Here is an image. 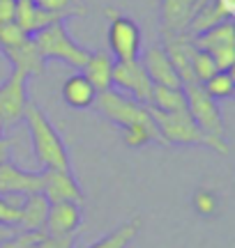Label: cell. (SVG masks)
<instances>
[{
  "instance_id": "cell-1",
  "label": "cell",
  "mask_w": 235,
  "mask_h": 248,
  "mask_svg": "<svg viewBox=\"0 0 235 248\" xmlns=\"http://www.w3.org/2000/svg\"><path fill=\"white\" fill-rule=\"evenodd\" d=\"M92 108L101 117H106L109 122H113L116 126L122 129V140H125L127 147L136 150V147H143V145H150V142L164 145L162 133L157 129L148 106L125 97L116 88L106 90V92H97Z\"/></svg>"
},
{
  "instance_id": "cell-2",
  "label": "cell",
  "mask_w": 235,
  "mask_h": 248,
  "mask_svg": "<svg viewBox=\"0 0 235 248\" xmlns=\"http://www.w3.org/2000/svg\"><path fill=\"white\" fill-rule=\"evenodd\" d=\"M23 122L30 133V142L35 150L37 161L44 168H55V170H69V152L65 145L63 136L58 133L49 115L39 108L37 101H28L26 113H23Z\"/></svg>"
},
{
  "instance_id": "cell-3",
  "label": "cell",
  "mask_w": 235,
  "mask_h": 248,
  "mask_svg": "<svg viewBox=\"0 0 235 248\" xmlns=\"http://www.w3.org/2000/svg\"><path fill=\"white\" fill-rule=\"evenodd\" d=\"M157 129L162 133L164 145H199V147H210L219 154H228V142L224 138H212L199 129V124L191 120L189 110L180 113H164L157 108L148 106Z\"/></svg>"
},
{
  "instance_id": "cell-4",
  "label": "cell",
  "mask_w": 235,
  "mask_h": 248,
  "mask_svg": "<svg viewBox=\"0 0 235 248\" xmlns=\"http://www.w3.org/2000/svg\"><path fill=\"white\" fill-rule=\"evenodd\" d=\"M37 48L46 62L49 60H60L65 64H69L74 69H81L90 51H85L83 46H79L74 42V37L69 35V30L65 28L63 21L58 23H51L49 28L39 30L37 35H33Z\"/></svg>"
},
{
  "instance_id": "cell-5",
  "label": "cell",
  "mask_w": 235,
  "mask_h": 248,
  "mask_svg": "<svg viewBox=\"0 0 235 248\" xmlns=\"http://www.w3.org/2000/svg\"><path fill=\"white\" fill-rule=\"evenodd\" d=\"M182 90H185V97H187V110H189L191 120L199 124L201 131L212 136V138H224L226 126H224L219 101L210 97L201 83H185Z\"/></svg>"
},
{
  "instance_id": "cell-6",
  "label": "cell",
  "mask_w": 235,
  "mask_h": 248,
  "mask_svg": "<svg viewBox=\"0 0 235 248\" xmlns=\"http://www.w3.org/2000/svg\"><path fill=\"white\" fill-rule=\"evenodd\" d=\"M109 14V51L113 60H138L141 58V30L125 14L106 9Z\"/></svg>"
},
{
  "instance_id": "cell-7",
  "label": "cell",
  "mask_w": 235,
  "mask_h": 248,
  "mask_svg": "<svg viewBox=\"0 0 235 248\" xmlns=\"http://www.w3.org/2000/svg\"><path fill=\"white\" fill-rule=\"evenodd\" d=\"M194 46L201 51H208L212 60L217 62L219 71H231L235 64V26L233 18H228L219 26L210 28L205 32L194 37Z\"/></svg>"
},
{
  "instance_id": "cell-8",
  "label": "cell",
  "mask_w": 235,
  "mask_h": 248,
  "mask_svg": "<svg viewBox=\"0 0 235 248\" xmlns=\"http://www.w3.org/2000/svg\"><path fill=\"white\" fill-rule=\"evenodd\" d=\"M113 88H120L122 92L129 94V99H134L143 106H150L154 85L148 78L141 60H116L113 62Z\"/></svg>"
},
{
  "instance_id": "cell-9",
  "label": "cell",
  "mask_w": 235,
  "mask_h": 248,
  "mask_svg": "<svg viewBox=\"0 0 235 248\" xmlns=\"http://www.w3.org/2000/svg\"><path fill=\"white\" fill-rule=\"evenodd\" d=\"M28 74L18 69H12L7 78L0 83V120L2 124H14L23 120L28 106Z\"/></svg>"
},
{
  "instance_id": "cell-10",
  "label": "cell",
  "mask_w": 235,
  "mask_h": 248,
  "mask_svg": "<svg viewBox=\"0 0 235 248\" xmlns=\"http://www.w3.org/2000/svg\"><path fill=\"white\" fill-rule=\"evenodd\" d=\"M42 172V186L39 193L44 195L49 202H83V188L76 182V177L69 170H55V168H44Z\"/></svg>"
},
{
  "instance_id": "cell-11",
  "label": "cell",
  "mask_w": 235,
  "mask_h": 248,
  "mask_svg": "<svg viewBox=\"0 0 235 248\" xmlns=\"http://www.w3.org/2000/svg\"><path fill=\"white\" fill-rule=\"evenodd\" d=\"M138 60L143 64L148 78L152 80V85H162V88H182L180 76H178V71L173 69V64H171V60H168V55H166L162 44L150 46Z\"/></svg>"
},
{
  "instance_id": "cell-12",
  "label": "cell",
  "mask_w": 235,
  "mask_h": 248,
  "mask_svg": "<svg viewBox=\"0 0 235 248\" xmlns=\"http://www.w3.org/2000/svg\"><path fill=\"white\" fill-rule=\"evenodd\" d=\"M42 172H28L14 161L0 163V195H30L39 193Z\"/></svg>"
},
{
  "instance_id": "cell-13",
  "label": "cell",
  "mask_w": 235,
  "mask_h": 248,
  "mask_svg": "<svg viewBox=\"0 0 235 248\" xmlns=\"http://www.w3.org/2000/svg\"><path fill=\"white\" fill-rule=\"evenodd\" d=\"M81 223H83L81 204L53 202L49 207L44 230L42 232H46V234H76V230L81 228Z\"/></svg>"
},
{
  "instance_id": "cell-14",
  "label": "cell",
  "mask_w": 235,
  "mask_h": 248,
  "mask_svg": "<svg viewBox=\"0 0 235 248\" xmlns=\"http://www.w3.org/2000/svg\"><path fill=\"white\" fill-rule=\"evenodd\" d=\"M2 55L9 60L12 69L23 71L28 76H42L44 74L46 60L42 58V53H39V48H37L33 37H26L21 44L12 46V48H5Z\"/></svg>"
},
{
  "instance_id": "cell-15",
  "label": "cell",
  "mask_w": 235,
  "mask_h": 248,
  "mask_svg": "<svg viewBox=\"0 0 235 248\" xmlns=\"http://www.w3.org/2000/svg\"><path fill=\"white\" fill-rule=\"evenodd\" d=\"M205 0H162L164 32H187V26Z\"/></svg>"
},
{
  "instance_id": "cell-16",
  "label": "cell",
  "mask_w": 235,
  "mask_h": 248,
  "mask_svg": "<svg viewBox=\"0 0 235 248\" xmlns=\"http://www.w3.org/2000/svg\"><path fill=\"white\" fill-rule=\"evenodd\" d=\"M58 21H65L58 14H51L46 9L37 7L33 0H26V2H17V9H14V23H17L26 35H37L39 30L49 28L51 23H58Z\"/></svg>"
},
{
  "instance_id": "cell-17",
  "label": "cell",
  "mask_w": 235,
  "mask_h": 248,
  "mask_svg": "<svg viewBox=\"0 0 235 248\" xmlns=\"http://www.w3.org/2000/svg\"><path fill=\"white\" fill-rule=\"evenodd\" d=\"M51 202L42 193L23 195V202L18 207V230L21 232H42L46 223Z\"/></svg>"
},
{
  "instance_id": "cell-18",
  "label": "cell",
  "mask_w": 235,
  "mask_h": 248,
  "mask_svg": "<svg viewBox=\"0 0 235 248\" xmlns=\"http://www.w3.org/2000/svg\"><path fill=\"white\" fill-rule=\"evenodd\" d=\"M228 18H233V9L228 7L224 0H205L201 9L194 14V18L189 21V26H187V35L196 37L201 32H205L210 28L219 26V23H224Z\"/></svg>"
},
{
  "instance_id": "cell-19",
  "label": "cell",
  "mask_w": 235,
  "mask_h": 248,
  "mask_svg": "<svg viewBox=\"0 0 235 248\" xmlns=\"http://www.w3.org/2000/svg\"><path fill=\"white\" fill-rule=\"evenodd\" d=\"M113 58L106 51H95L88 55L85 64L81 67V74L88 78L97 92H106L113 88Z\"/></svg>"
},
{
  "instance_id": "cell-20",
  "label": "cell",
  "mask_w": 235,
  "mask_h": 248,
  "mask_svg": "<svg viewBox=\"0 0 235 248\" xmlns=\"http://www.w3.org/2000/svg\"><path fill=\"white\" fill-rule=\"evenodd\" d=\"M95 97H97V90L88 83V78L83 76L81 71H79V74H72V76L63 83L65 104H67L69 108H74V110H85V108H92Z\"/></svg>"
},
{
  "instance_id": "cell-21",
  "label": "cell",
  "mask_w": 235,
  "mask_h": 248,
  "mask_svg": "<svg viewBox=\"0 0 235 248\" xmlns=\"http://www.w3.org/2000/svg\"><path fill=\"white\" fill-rule=\"evenodd\" d=\"M141 228H143L141 216H134V218H129L122 225H118L113 232H109L106 237H101L100 241H95L88 248H129V244L136 239V234L141 232Z\"/></svg>"
},
{
  "instance_id": "cell-22",
  "label": "cell",
  "mask_w": 235,
  "mask_h": 248,
  "mask_svg": "<svg viewBox=\"0 0 235 248\" xmlns=\"http://www.w3.org/2000/svg\"><path fill=\"white\" fill-rule=\"evenodd\" d=\"M150 106L157 108V110H164V113H180V110H187V97H185V90L182 88H162V85H154Z\"/></svg>"
},
{
  "instance_id": "cell-23",
  "label": "cell",
  "mask_w": 235,
  "mask_h": 248,
  "mask_svg": "<svg viewBox=\"0 0 235 248\" xmlns=\"http://www.w3.org/2000/svg\"><path fill=\"white\" fill-rule=\"evenodd\" d=\"M203 90L208 92L215 101L221 99H231L235 92V80H233V71H217L215 76H210L205 83H201Z\"/></svg>"
},
{
  "instance_id": "cell-24",
  "label": "cell",
  "mask_w": 235,
  "mask_h": 248,
  "mask_svg": "<svg viewBox=\"0 0 235 248\" xmlns=\"http://www.w3.org/2000/svg\"><path fill=\"white\" fill-rule=\"evenodd\" d=\"M191 207L201 218H212L219 212V195L212 188H196L191 195Z\"/></svg>"
},
{
  "instance_id": "cell-25",
  "label": "cell",
  "mask_w": 235,
  "mask_h": 248,
  "mask_svg": "<svg viewBox=\"0 0 235 248\" xmlns=\"http://www.w3.org/2000/svg\"><path fill=\"white\" fill-rule=\"evenodd\" d=\"M217 71V62L212 60V55L208 51H201V48L194 51V55H191V76H194L196 83H205Z\"/></svg>"
},
{
  "instance_id": "cell-26",
  "label": "cell",
  "mask_w": 235,
  "mask_h": 248,
  "mask_svg": "<svg viewBox=\"0 0 235 248\" xmlns=\"http://www.w3.org/2000/svg\"><path fill=\"white\" fill-rule=\"evenodd\" d=\"M37 7L46 9L51 14H58L60 18L67 16H81L83 14V2L81 0H33Z\"/></svg>"
},
{
  "instance_id": "cell-27",
  "label": "cell",
  "mask_w": 235,
  "mask_h": 248,
  "mask_svg": "<svg viewBox=\"0 0 235 248\" xmlns=\"http://www.w3.org/2000/svg\"><path fill=\"white\" fill-rule=\"evenodd\" d=\"M23 195H0V225H18V207Z\"/></svg>"
},
{
  "instance_id": "cell-28",
  "label": "cell",
  "mask_w": 235,
  "mask_h": 248,
  "mask_svg": "<svg viewBox=\"0 0 235 248\" xmlns=\"http://www.w3.org/2000/svg\"><path fill=\"white\" fill-rule=\"evenodd\" d=\"M26 37H30V35H26V32H23L14 21H5V23H0V51L21 44Z\"/></svg>"
},
{
  "instance_id": "cell-29",
  "label": "cell",
  "mask_w": 235,
  "mask_h": 248,
  "mask_svg": "<svg viewBox=\"0 0 235 248\" xmlns=\"http://www.w3.org/2000/svg\"><path fill=\"white\" fill-rule=\"evenodd\" d=\"M76 234H46L42 232L37 239V248H74Z\"/></svg>"
},
{
  "instance_id": "cell-30",
  "label": "cell",
  "mask_w": 235,
  "mask_h": 248,
  "mask_svg": "<svg viewBox=\"0 0 235 248\" xmlns=\"http://www.w3.org/2000/svg\"><path fill=\"white\" fill-rule=\"evenodd\" d=\"M14 9H17V0H0V23L14 21Z\"/></svg>"
},
{
  "instance_id": "cell-31",
  "label": "cell",
  "mask_w": 235,
  "mask_h": 248,
  "mask_svg": "<svg viewBox=\"0 0 235 248\" xmlns=\"http://www.w3.org/2000/svg\"><path fill=\"white\" fill-rule=\"evenodd\" d=\"M17 234H21L18 228H14V225H0V244H2V241L14 239Z\"/></svg>"
},
{
  "instance_id": "cell-32",
  "label": "cell",
  "mask_w": 235,
  "mask_h": 248,
  "mask_svg": "<svg viewBox=\"0 0 235 248\" xmlns=\"http://www.w3.org/2000/svg\"><path fill=\"white\" fill-rule=\"evenodd\" d=\"M12 161V140L7 138H0V163Z\"/></svg>"
},
{
  "instance_id": "cell-33",
  "label": "cell",
  "mask_w": 235,
  "mask_h": 248,
  "mask_svg": "<svg viewBox=\"0 0 235 248\" xmlns=\"http://www.w3.org/2000/svg\"><path fill=\"white\" fill-rule=\"evenodd\" d=\"M2 131H5V124H2V120H0V138H2Z\"/></svg>"
},
{
  "instance_id": "cell-34",
  "label": "cell",
  "mask_w": 235,
  "mask_h": 248,
  "mask_svg": "<svg viewBox=\"0 0 235 248\" xmlns=\"http://www.w3.org/2000/svg\"><path fill=\"white\" fill-rule=\"evenodd\" d=\"M17 2H26V0H17Z\"/></svg>"
}]
</instances>
